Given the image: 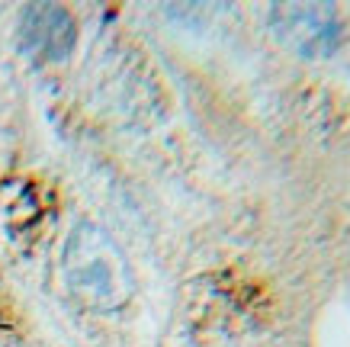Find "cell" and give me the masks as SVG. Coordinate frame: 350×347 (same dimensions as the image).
Wrapping results in <instances>:
<instances>
[{
  "label": "cell",
  "mask_w": 350,
  "mask_h": 347,
  "mask_svg": "<svg viewBox=\"0 0 350 347\" xmlns=\"http://www.w3.org/2000/svg\"><path fill=\"white\" fill-rule=\"evenodd\" d=\"M68 293L90 312H119L135 296V274L116 238L96 222H77L62 248Z\"/></svg>",
  "instance_id": "6da1fadb"
},
{
  "label": "cell",
  "mask_w": 350,
  "mask_h": 347,
  "mask_svg": "<svg viewBox=\"0 0 350 347\" xmlns=\"http://www.w3.org/2000/svg\"><path fill=\"white\" fill-rule=\"evenodd\" d=\"M270 29L302 58H328L344 42V20L334 3H276L270 7Z\"/></svg>",
  "instance_id": "7a4b0ae2"
},
{
  "label": "cell",
  "mask_w": 350,
  "mask_h": 347,
  "mask_svg": "<svg viewBox=\"0 0 350 347\" xmlns=\"http://www.w3.org/2000/svg\"><path fill=\"white\" fill-rule=\"evenodd\" d=\"M23 55L36 62H64L77 42V29L71 13L58 3H32L20 16L16 29Z\"/></svg>",
  "instance_id": "3957f363"
}]
</instances>
